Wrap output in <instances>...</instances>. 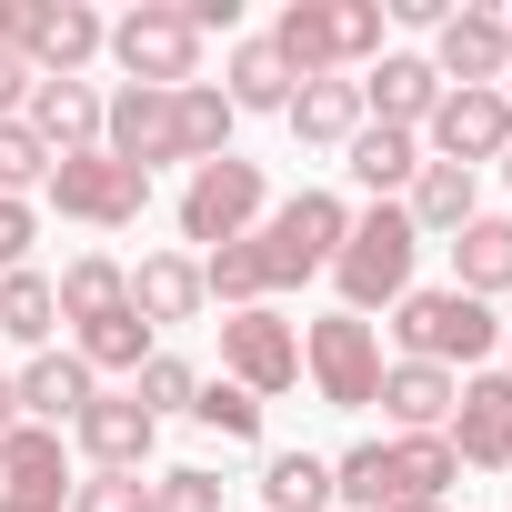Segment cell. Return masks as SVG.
Wrapping results in <instances>:
<instances>
[{
    "instance_id": "obj_27",
    "label": "cell",
    "mask_w": 512,
    "mask_h": 512,
    "mask_svg": "<svg viewBox=\"0 0 512 512\" xmlns=\"http://www.w3.org/2000/svg\"><path fill=\"white\" fill-rule=\"evenodd\" d=\"M0 332H11L21 352H51V332H61V292H51V272H0Z\"/></svg>"
},
{
    "instance_id": "obj_43",
    "label": "cell",
    "mask_w": 512,
    "mask_h": 512,
    "mask_svg": "<svg viewBox=\"0 0 512 512\" xmlns=\"http://www.w3.org/2000/svg\"><path fill=\"white\" fill-rule=\"evenodd\" d=\"M402 512H452V502H402Z\"/></svg>"
},
{
    "instance_id": "obj_40",
    "label": "cell",
    "mask_w": 512,
    "mask_h": 512,
    "mask_svg": "<svg viewBox=\"0 0 512 512\" xmlns=\"http://www.w3.org/2000/svg\"><path fill=\"white\" fill-rule=\"evenodd\" d=\"M31 241H41L31 201H11V191H0V272H21V262H31Z\"/></svg>"
},
{
    "instance_id": "obj_23",
    "label": "cell",
    "mask_w": 512,
    "mask_h": 512,
    "mask_svg": "<svg viewBox=\"0 0 512 512\" xmlns=\"http://www.w3.org/2000/svg\"><path fill=\"white\" fill-rule=\"evenodd\" d=\"M282 121H292L302 151H352V131H362V91H352V81H302Z\"/></svg>"
},
{
    "instance_id": "obj_36",
    "label": "cell",
    "mask_w": 512,
    "mask_h": 512,
    "mask_svg": "<svg viewBox=\"0 0 512 512\" xmlns=\"http://www.w3.org/2000/svg\"><path fill=\"white\" fill-rule=\"evenodd\" d=\"M191 422L221 432V442H262V402H251L241 382H201V392H191Z\"/></svg>"
},
{
    "instance_id": "obj_19",
    "label": "cell",
    "mask_w": 512,
    "mask_h": 512,
    "mask_svg": "<svg viewBox=\"0 0 512 512\" xmlns=\"http://www.w3.org/2000/svg\"><path fill=\"white\" fill-rule=\"evenodd\" d=\"M11 382H21V422H41V432L81 422V412H91V392H101L81 352H31V362H21Z\"/></svg>"
},
{
    "instance_id": "obj_22",
    "label": "cell",
    "mask_w": 512,
    "mask_h": 512,
    "mask_svg": "<svg viewBox=\"0 0 512 512\" xmlns=\"http://www.w3.org/2000/svg\"><path fill=\"white\" fill-rule=\"evenodd\" d=\"M402 432H442L452 402H462V372H432V362H382V392H372Z\"/></svg>"
},
{
    "instance_id": "obj_18",
    "label": "cell",
    "mask_w": 512,
    "mask_h": 512,
    "mask_svg": "<svg viewBox=\"0 0 512 512\" xmlns=\"http://www.w3.org/2000/svg\"><path fill=\"white\" fill-rule=\"evenodd\" d=\"M71 432H81L91 472H141V462H151V442H161V422H151L131 392H91V412H81Z\"/></svg>"
},
{
    "instance_id": "obj_31",
    "label": "cell",
    "mask_w": 512,
    "mask_h": 512,
    "mask_svg": "<svg viewBox=\"0 0 512 512\" xmlns=\"http://www.w3.org/2000/svg\"><path fill=\"white\" fill-rule=\"evenodd\" d=\"M262 502L272 512H332V462L322 452H272L262 462Z\"/></svg>"
},
{
    "instance_id": "obj_32",
    "label": "cell",
    "mask_w": 512,
    "mask_h": 512,
    "mask_svg": "<svg viewBox=\"0 0 512 512\" xmlns=\"http://www.w3.org/2000/svg\"><path fill=\"white\" fill-rule=\"evenodd\" d=\"M231 121H241V111L221 101V81H191V91H181V161H191V171L221 161V151H231Z\"/></svg>"
},
{
    "instance_id": "obj_16",
    "label": "cell",
    "mask_w": 512,
    "mask_h": 512,
    "mask_svg": "<svg viewBox=\"0 0 512 512\" xmlns=\"http://www.w3.org/2000/svg\"><path fill=\"white\" fill-rule=\"evenodd\" d=\"M352 91H362V121H382V131H412V141H422V121H432V101H442V71H432L422 51H382Z\"/></svg>"
},
{
    "instance_id": "obj_30",
    "label": "cell",
    "mask_w": 512,
    "mask_h": 512,
    "mask_svg": "<svg viewBox=\"0 0 512 512\" xmlns=\"http://www.w3.org/2000/svg\"><path fill=\"white\" fill-rule=\"evenodd\" d=\"M71 352L91 362V382H101V372H141V362H151V322H141L131 302H121V312L81 322V342H71Z\"/></svg>"
},
{
    "instance_id": "obj_11",
    "label": "cell",
    "mask_w": 512,
    "mask_h": 512,
    "mask_svg": "<svg viewBox=\"0 0 512 512\" xmlns=\"http://www.w3.org/2000/svg\"><path fill=\"white\" fill-rule=\"evenodd\" d=\"M422 61L442 71V91H502V71H512V21L482 11V0H462V11L432 31Z\"/></svg>"
},
{
    "instance_id": "obj_9",
    "label": "cell",
    "mask_w": 512,
    "mask_h": 512,
    "mask_svg": "<svg viewBox=\"0 0 512 512\" xmlns=\"http://www.w3.org/2000/svg\"><path fill=\"white\" fill-rule=\"evenodd\" d=\"M221 382H241L251 402H272L302 382V332L272 312V302H251V312H221Z\"/></svg>"
},
{
    "instance_id": "obj_13",
    "label": "cell",
    "mask_w": 512,
    "mask_h": 512,
    "mask_svg": "<svg viewBox=\"0 0 512 512\" xmlns=\"http://www.w3.org/2000/svg\"><path fill=\"white\" fill-rule=\"evenodd\" d=\"M462 472H512V372H462V402L442 422Z\"/></svg>"
},
{
    "instance_id": "obj_28",
    "label": "cell",
    "mask_w": 512,
    "mask_h": 512,
    "mask_svg": "<svg viewBox=\"0 0 512 512\" xmlns=\"http://www.w3.org/2000/svg\"><path fill=\"white\" fill-rule=\"evenodd\" d=\"M452 482H462V462H452L442 432H402V442H392V492H402V502H442ZM402 502H392V512H402Z\"/></svg>"
},
{
    "instance_id": "obj_8",
    "label": "cell",
    "mask_w": 512,
    "mask_h": 512,
    "mask_svg": "<svg viewBox=\"0 0 512 512\" xmlns=\"http://www.w3.org/2000/svg\"><path fill=\"white\" fill-rule=\"evenodd\" d=\"M51 211L61 221H91V231H131L141 211H151V171H131V161H111V151H71V161H51Z\"/></svg>"
},
{
    "instance_id": "obj_29",
    "label": "cell",
    "mask_w": 512,
    "mask_h": 512,
    "mask_svg": "<svg viewBox=\"0 0 512 512\" xmlns=\"http://www.w3.org/2000/svg\"><path fill=\"white\" fill-rule=\"evenodd\" d=\"M221 101H231V111H292V71L272 61V41H231Z\"/></svg>"
},
{
    "instance_id": "obj_1",
    "label": "cell",
    "mask_w": 512,
    "mask_h": 512,
    "mask_svg": "<svg viewBox=\"0 0 512 512\" xmlns=\"http://www.w3.org/2000/svg\"><path fill=\"white\" fill-rule=\"evenodd\" d=\"M272 61L302 81H352L382 61V0H292L272 21Z\"/></svg>"
},
{
    "instance_id": "obj_44",
    "label": "cell",
    "mask_w": 512,
    "mask_h": 512,
    "mask_svg": "<svg viewBox=\"0 0 512 512\" xmlns=\"http://www.w3.org/2000/svg\"><path fill=\"white\" fill-rule=\"evenodd\" d=\"M502 101H512V71H502Z\"/></svg>"
},
{
    "instance_id": "obj_35",
    "label": "cell",
    "mask_w": 512,
    "mask_h": 512,
    "mask_svg": "<svg viewBox=\"0 0 512 512\" xmlns=\"http://www.w3.org/2000/svg\"><path fill=\"white\" fill-rule=\"evenodd\" d=\"M191 392H201V372H191L181 352H151V362L131 372V402H141L151 422H171V412H191Z\"/></svg>"
},
{
    "instance_id": "obj_15",
    "label": "cell",
    "mask_w": 512,
    "mask_h": 512,
    "mask_svg": "<svg viewBox=\"0 0 512 512\" xmlns=\"http://www.w3.org/2000/svg\"><path fill=\"white\" fill-rule=\"evenodd\" d=\"M61 502H71V452H61V432L11 422V432H0V512H61Z\"/></svg>"
},
{
    "instance_id": "obj_39",
    "label": "cell",
    "mask_w": 512,
    "mask_h": 512,
    "mask_svg": "<svg viewBox=\"0 0 512 512\" xmlns=\"http://www.w3.org/2000/svg\"><path fill=\"white\" fill-rule=\"evenodd\" d=\"M41 181H51V151H41L21 121H0V191L21 201V191H41Z\"/></svg>"
},
{
    "instance_id": "obj_42",
    "label": "cell",
    "mask_w": 512,
    "mask_h": 512,
    "mask_svg": "<svg viewBox=\"0 0 512 512\" xmlns=\"http://www.w3.org/2000/svg\"><path fill=\"white\" fill-rule=\"evenodd\" d=\"M11 422H21V382H11V372H0V432H11Z\"/></svg>"
},
{
    "instance_id": "obj_45",
    "label": "cell",
    "mask_w": 512,
    "mask_h": 512,
    "mask_svg": "<svg viewBox=\"0 0 512 512\" xmlns=\"http://www.w3.org/2000/svg\"><path fill=\"white\" fill-rule=\"evenodd\" d=\"M502 181H512V151H502Z\"/></svg>"
},
{
    "instance_id": "obj_12",
    "label": "cell",
    "mask_w": 512,
    "mask_h": 512,
    "mask_svg": "<svg viewBox=\"0 0 512 512\" xmlns=\"http://www.w3.org/2000/svg\"><path fill=\"white\" fill-rule=\"evenodd\" d=\"M422 161H452V171H482V161H502L512 151V101L502 91H442L432 101V121H422Z\"/></svg>"
},
{
    "instance_id": "obj_2",
    "label": "cell",
    "mask_w": 512,
    "mask_h": 512,
    "mask_svg": "<svg viewBox=\"0 0 512 512\" xmlns=\"http://www.w3.org/2000/svg\"><path fill=\"white\" fill-rule=\"evenodd\" d=\"M412 262H422V231H412V211H402V201L352 211V231H342V251H332L342 312H352V322H362V312H392V302L412 292Z\"/></svg>"
},
{
    "instance_id": "obj_3",
    "label": "cell",
    "mask_w": 512,
    "mask_h": 512,
    "mask_svg": "<svg viewBox=\"0 0 512 512\" xmlns=\"http://www.w3.org/2000/svg\"><path fill=\"white\" fill-rule=\"evenodd\" d=\"M392 342H402V362H432V372H482L492 352H502V312L492 302H472V292H402L392 302Z\"/></svg>"
},
{
    "instance_id": "obj_14",
    "label": "cell",
    "mask_w": 512,
    "mask_h": 512,
    "mask_svg": "<svg viewBox=\"0 0 512 512\" xmlns=\"http://www.w3.org/2000/svg\"><path fill=\"white\" fill-rule=\"evenodd\" d=\"M101 151L111 161H131V171H151V161H181V91H111L101 101Z\"/></svg>"
},
{
    "instance_id": "obj_10",
    "label": "cell",
    "mask_w": 512,
    "mask_h": 512,
    "mask_svg": "<svg viewBox=\"0 0 512 512\" xmlns=\"http://www.w3.org/2000/svg\"><path fill=\"white\" fill-rule=\"evenodd\" d=\"M302 362H312V382H322L332 412H372V392H382V332H372V322L322 312V322L302 332Z\"/></svg>"
},
{
    "instance_id": "obj_25",
    "label": "cell",
    "mask_w": 512,
    "mask_h": 512,
    "mask_svg": "<svg viewBox=\"0 0 512 512\" xmlns=\"http://www.w3.org/2000/svg\"><path fill=\"white\" fill-rule=\"evenodd\" d=\"M51 292H61V322L81 332V322H101V312H121V302H131V272L111 262V251H71Z\"/></svg>"
},
{
    "instance_id": "obj_46",
    "label": "cell",
    "mask_w": 512,
    "mask_h": 512,
    "mask_svg": "<svg viewBox=\"0 0 512 512\" xmlns=\"http://www.w3.org/2000/svg\"><path fill=\"white\" fill-rule=\"evenodd\" d=\"M502 352H512V322H502Z\"/></svg>"
},
{
    "instance_id": "obj_4",
    "label": "cell",
    "mask_w": 512,
    "mask_h": 512,
    "mask_svg": "<svg viewBox=\"0 0 512 512\" xmlns=\"http://www.w3.org/2000/svg\"><path fill=\"white\" fill-rule=\"evenodd\" d=\"M342 231H352L342 191H292V201H272V211H262V231H251V262H262V292H292V282L332 272Z\"/></svg>"
},
{
    "instance_id": "obj_26",
    "label": "cell",
    "mask_w": 512,
    "mask_h": 512,
    "mask_svg": "<svg viewBox=\"0 0 512 512\" xmlns=\"http://www.w3.org/2000/svg\"><path fill=\"white\" fill-rule=\"evenodd\" d=\"M342 161H352V181H362L372 201H392V191H412V171H422V141H412V131H382V121H362Z\"/></svg>"
},
{
    "instance_id": "obj_37",
    "label": "cell",
    "mask_w": 512,
    "mask_h": 512,
    "mask_svg": "<svg viewBox=\"0 0 512 512\" xmlns=\"http://www.w3.org/2000/svg\"><path fill=\"white\" fill-rule=\"evenodd\" d=\"M151 512H221V472H201V462L151 472Z\"/></svg>"
},
{
    "instance_id": "obj_6",
    "label": "cell",
    "mask_w": 512,
    "mask_h": 512,
    "mask_svg": "<svg viewBox=\"0 0 512 512\" xmlns=\"http://www.w3.org/2000/svg\"><path fill=\"white\" fill-rule=\"evenodd\" d=\"M111 61H121L131 91H191L201 81V31H191L181 0H141V11L111 21Z\"/></svg>"
},
{
    "instance_id": "obj_38",
    "label": "cell",
    "mask_w": 512,
    "mask_h": 512,
    "mask_svg": "<svg viewBox=\"0 0 512 512\" xmlns=\"http://www.w3.org/2000/svg\"><path fill=\"white\" fill-rule=\"evenodd\" d=\"M71 512H151V482L141 472H81L71 482Z\"/></svg>"
},
{
    "instance_id": "obj_41",
    "label": "cell",
    "mask_w": 512,
    "mask_h": 512,
    "mask_svg": "<svg viewBox=\"0 0 512 512\" xmlns=\"http://www.w3.org/2000/svg\"><path fill=\"white\" fill-rule=\"evenodd\" d=\"M31 81H41V71H31L21 51H0V121H21V101H31Z\"/></svg>"
},
{
    "instance_id": "obj_24",
    "label": "cell",
    "mask_w": 512,
    "mask_h": 512,
    "mask_svg": "<svg viewBox=\"0 0 512 512\" xmlns=\"http://www.w3.org/2000/svg\"><path fill=\"white\" fill-rule=\"evenodd\" d=\"M402 211H412V231H422V241H452V231L482 211V191H472V171L422 161V171H412V191H402Z\"/></svg>"
},
{
    "instance_id": "obj_33",
    "label": "cell",
    "mask_w": 512,
    "mask_h": 512,
    "mask_svg": "<svg viewBox=\"0 0 512 512\" xmlns=\"http://www.w3.org/2000/svg\"><path fill=\"white\" fill-rule=\"evenodd\" d=\"M332 502H352V512H392L402 492H392V442H352L342 462H332Z\"/></svg>"
},
{
    "instance_id": "obj_21",
    "label": "cell",
    "mask_w": 512,
    "mask_h": 512,
    "mask_svg": "<svg viewBox=\"0 0 512 512\" xmlns=\"http://www.w3.org/2000/svg\"><path fill=\"white\" fill-rule=\"evenodd\" d=\"M131 312H141L151 332L201 322V251H151V262L131 272Z\"/></svg>"
},
{
    "instance_id": "obj_34",
    "label": "cell",
    "mask_w": 512,
    "mask_h": 512,
    "mask_svg": "<svg viewBox=\"0 0 512 512\" xmlns=\"http://www.w3.org/2000/svg\"><path fill=\"white\" fill-rule=\"evenodd\" d=\"M201 302H221V312L272 302V292H262V262H251V241H221V251H201Z\"/></svg>"
},
{
    "instance_id": "obj_7",
    "label": "cell",
    "mask_w": 512,
    "mask_h": 512,
    "mask_svg": "<svg viewBox=\"0 0 512 512\" xmlns=\"http://www.w3.org/2000/svg\"><path fill=\"white\" fill-rule=\"evenodd\" d=\"M262 211H272V181H262V161L221 151V161H201V171H191V191H181V241H201V251H221V241H251V231H262Z\"/></svg>"
},
{
    "instance_id": "obj_20",
    "label": "cell",
    "mask_w": 512,
    "mask_h": 512,
    "mask_svg": "<svg viewBox=\"0 0 512 512\" xmlns=\"http://www.w3.org/2000/svg\"><path fill=\"white\" fill-rule=\"evenodd\" d=\"M452 292H472V302H502L512 292V221L502 211H472L452 231Z\"/></svg>"
},
{
    "instance_id": "obj_17",
    "label": "cell",
    "mask_w": 512,
    "mask_h": 512,
    "mask_svg": "<svg viewBox=\"0 0 512 512\" xmlns=\"http://www.w3.org/2000/svg\"><path fill=\"white\" fill-rule=\"evenodd\" d=\"M21 131H31L51 161H71V151H101V91H91V81H31V101H21Z\"/></svg>"
},
{
    "instance_id": "obj_5",
    "label": "cell",
    "mask_w": 512,
    "mask_h": 512,
    "mask_svg": "<svg viewBox=\"0 0 512 512\" xmlns=\"http://www.w3.org/2000/svg\"><path fill=\"white\" fill-rule=\"evenodd\" d=\"M0 51H21L41 81H81L111 51V21L91 0H0Z\"/></svg>"
}]
</instances>
